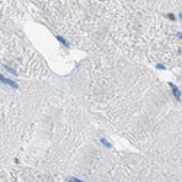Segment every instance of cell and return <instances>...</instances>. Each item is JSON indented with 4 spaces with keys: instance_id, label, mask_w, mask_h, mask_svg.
I'll list each match as a JSON object with an SVG mask.
<instances>
[{
    "instance_id": "7a4b0ae2",
    "label": "cell",
    "mask_w": 182,
    "mask_h": 182,
    "mask_svg": "<svg viewBox=\"0 0 182 182\" xmlns=\"http://www.w3.org/2000/svg\"><path fill=\"white\" fill-rule=\"evenodd\" d=\"M0 80H2L3 83H6V85H9L10 87H13V89H18V83H15L13 80H10V79L5 77L3 74H0Z\"/></svg>"
},
{
    "instance_id": "277c9868",
    "label": "cell",
    "mask_w": 182,
    "mask_h": 182,
    "mask_svg": "<svg viewBox=\"0 0 182 182\" xmlns=\"http://www.w3.org/2000/svg\"><path fill=\"white\" fill-rule=\"evenodd\" d=\"M100 143H102L105 147H108V149H111V147H112V146H111V143H108V141H106V138H100Z\"/></svg>"
},
{
    "instance_id": "3957f363",
    "label": "cell",
    "mask_w": 182,
    "mask_h": 182,
    "mask_svg": "<svg viewBox=\"0 0 182 182\" xmlns=\"http://www.w3.org/2000/svg\"><path fill=\"white\" fill-rule=\"evenodd\" d=\"M55 38H57V41H58V42H61V44H63V45H64V47H68V45H70V42H68V41H67V39H64L63 36H60V35H57V36H55Z\"/></svg>"
},
{
    "instance_id": "8992f818",
    "label": "cell",
    "mask_w": 182,
    "mask_h": 182,
    "mask_svg": "<svg viewBox=\"0 0 182 182\" xmlns=\"http://www.w3.org/2000/svg\"><path fill=\"white\" fill-rule=\"evenodd\" d=\"M6 70H7V72H9V73H12V74H16V70H13V68H12V67H7V66H6Z\"/></svg>"
},
{
    "instance_id": "6da1fadb",
    "label": "cell",
    "mask_w": 182,
    "mask_h": 182,
    "mask_svg": "<svg viewBox=\"0 0 182 182\" xmlns=\"http://www.w3.org/2000/svg\"><path fill=\"white\" fill-rule=\"evenodd\" d=\"M169 87L172 89V93H173V96H175V99H176V100L181 99V90L176 87V85H173V83L169 82Z\"/></svg>"
},
{
    "instance_id": "52a82bcc",
    "label": "cell",
    "mask_w": 182,
    "mask_h": 182,
    "mask_svg": "<svg viewBox=\"0 0 182 182\" xmlns=\"http://www.w3.org/2000/svg\"><path fill=\"white\" fill-rule=\"evenodd\" d=\"M168 18L170 19V21H175V19H176V16H175L173 13H169V15H168Z\"/></svg>"
},
{
    "instance_id": "5b68a950",
    "label": "cell",
    "mask_w": 182,
    "mask_h": 182,
    "mask_svg": "<svg viewBox=\"0 0 182 182\" xmlns=\"http://www.w3.org/2000/svg\"><path fill=\"white\" fill-rule=\"evenodd\" d=\"M68 182H85L82 179H77V178H68Z\"/></svg>"
},
{
    "instance_id": "ba28073f",
    "label": "cell",
    "mask_w": 182,
    "mask_h": 182,
    "mask_svg": "<svg viewBox=\"0 0 182 182\" xmlns=\"http://www.w3.org/2000/svg\"><path fill=\"white\" fill-rule=\"evenodd\" d=\"M156 67L159 68V70H165V66H163V64H157V66H156Z\"/></svg>"
}]
</instances>
